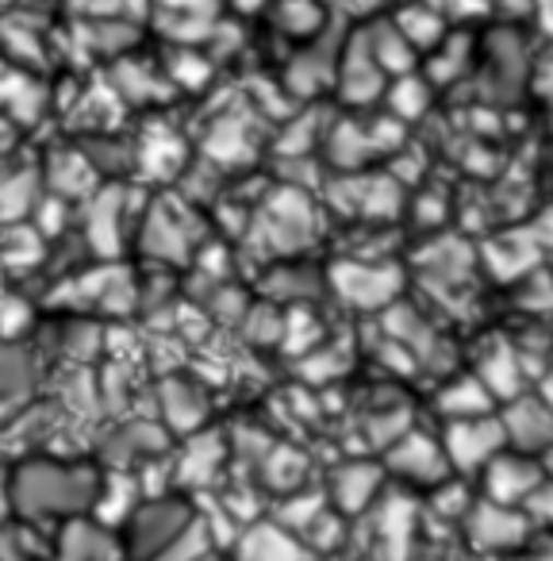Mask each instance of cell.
I'll list each match as a JSON object with an SVG mask.
<instances>
[{"label":"cell","instance_id":"obj_46","mask_svg":"<svg viewBox=\"0 0 553 561\" xmlns=\"http://www.w3.org/2000/svg\"><path fill=\"white\" fill-rule=\"evenodd\" d=\"M12 507V496H9V477H4V469H0V523H4V515H9Z\"/></svg>","mask_w":553,"mask_h":561},{"label":"cell","instance_id":"obj_8","mask_svg":"<svg viewBox=\"0 0 553 561\" xmlns=\"http://www.w3.org/2000/svg\"><path fill=\"white\" fill-rule=\"evenodd\" d=\"M158 408H162L165 431H173V435H193L211 415L204 385L188 381V377H170V381H162V389H158Z\"/></svg>","mask_w":553,"mask_h":561},{"label":"cell","instance_id":"obj_21","mask_svg":"<svg viewBox=\"0 0 553 561\" xmlns=\"http://www.w3.org/2000/svg\"><path fill=\"white\" fill-rule=\"evenodd\" d=\"M492 392L481 385V377H458L438 392V412L450 415V420H469V415H488L492 412Z\"/></svg>","mask_w":553,"mask_h":561},{"label":"cell","instance_id":"obj_39","mask_svg":"<svg viewBox=\"0 0 553 561\" xmlns=\"http://www.w3.org/2000/svg\"><path fill=\"white\" fill-rule=\"evenodd\" d=\"M281 331H285V320L273 308H254L246 320V335L254 343H281Z\"/></svg>","mask_w":553,"mask_h":561},{"label":"cell","instance_id":"obj_7","mask_svg":"<svg viewBox=\"0 0 553 561\" xmlns=\"http://www.w3.org/2000/svg\"><path fill=\"white\" fill-rule=\"evenodd\" d=\"M542 481H545L542 466L534 458H522V454L496 450L484 461V492L496 504H522Z\"/></svg>","mask_w":553,"mask_h":561},{"label":"cell","instance_id":"obj_15","mask_svg":"<svg viewBox=\"0 0 553 561\" xmlns=\"http://www.w3.org/2000/svg\"><path fill=\"white\" fill-rule=\"evenodd\" d=\"M373 527L381 538V553L384 561H407L412 553V535H415V500L389 492L381 500V507L373 512Z\"/></svg>","mask_w":553,"mask_h":561},{"label":"cell","instance_id":"obj_30","mask_svg":"<svg viewBox=\"0 0 553 561\" xmlns=\"http://www.w3.org/2000/svg\"><path fill=\"white\" fill-rule=\"evenodd\" d=\"M327 507V500H323V492H297V496H289L281 507H277V523L281 527H289L292 535H304L308 527L315 523V515Z\"/></svg>","mask_w":553,"mask_h":561},{"label":"cell","instance_id":"obj_19","mask_svg":"<svg viewBox=\"0 0 553 561\" xmlns=\"http://www.w3.org/2000/svg\"><path fill=\"white\" fill-rule=\"evenodd\" d=\"M381 89H384V70L373 62L366 35H361L343 58V93H346V101H354V104H369L381 96Z\"/></svg>","mask_w":553,"mask_h":561},{"label":"cell","instance_id":"obj_20","mask_svg":"<svg viewBox=\"0 0 553 561\" xmlns=\"http://www.w3.org/2000/svg\"><path fill=\"white\" fill-rule=\"evenodd\" d=\"M423 270L430 273L435 285H461L473 270V254L461 239H438L435 247H427L419 254Z\"/></svg>","mask_w":553,"mask_h":561},{"label":"cell","instance_id":"obj_38","mask_svg":"<svg viewBox=\"0 0 553 561\" xmlns=\"http://www.w3.org/2000/svg\"><path fill=\"white\" fill-rule=\"evenodd\" d=\"M377 358H381L384 369H392V374H400V377H412L415 369H419V358H415L404 343H396V339H389V335H384V343L377 346Z\"/></svg>","mask_w":553,"mask_h":561},{"label":"cell","instance_id":"obj_36","mask_svg":"<svg viewBox=\"0 0 553 561\" xmlns=\"http://www.w3.org/2000/svg\"><path fill=\"white\" fill-rule=\"evenodd\" d=\"M369 154H373V142H369V135L361 131L358 124H338V131H335V162L361 165Z\"/></svg>","mask_w":553,"mask_h":561},{"label":"cell","instance_id":"obj_37","mask_svg":"<svg viewBox=\"0 0 553 561\" xmlns=\"http://www.w3.org/2000/svg\"><path fill=\"white\" fill-rule=\"evenodd\" d=\"M281 24L289 27L292 35H312L315 27L323 24V12H320L315 0H285Z\"/></svg>","mask_w":553,"mask_h":561},{"label":"cell","instance_id":"obj_31","mask_svg":"<svg viewBox=\"0 0 553 561\" xmlns=\"http://www.w3.org/2000/svg\"><path fill=\"white\" fill-rule=\"evenodd\" d=\"M208 550H211L208 527H204V519H196V515H193V523H188V527L181 530V535L173 538V542L165 546V550L158 553L154 561H200Z\"/></svg>","mask_w":553,"mask_h":561},{"label":"cell","instance_id":"obj_32","mask_svg":"<svg viewBox=\"0 0 553 561\" xmlns=\"http://www.w3.org/2000/svg\"><path fill=\"white\" fill-rule=\"evenodd\" d=\"M534 257H538L534 242H522V239L496 242V247H488L492 273H496V277H504V280L515 277V273H522V270H530V265H534Z\"/></svg>","mask_w":553,"mask_h":561},{"label":"cell","instance_id":"obj_11","mask_svg":"<svg viewBox=\"0 0 553 561\" xmlns=\"http://www.w3.org/2000/svg\"><path fill=\"white\" fill-rule=\"evenodd\" d=\"M58 561H124V546L101 519L70 515L58 535Z\"/></svg>","mask_w":553,"mask_h":561},{"label":"cell","instance_id":"obj_27","mask_svg":"<svg viewBox=\"0 0 553 561\" xmlns=\"http://www.w3.org/2000/svg\"><path fill=\"white\" fill-rule=\"evenodd\" d=\"M396 27L415 50H427V47H438V43H442V16L430 9H404L396 20Z\"/></svg>","mask_w":553,"mask_h":561},{"label":"cell","instance_id":"obj_18","mask_svg":"<svg viewBox=\"0 0 553 561\" xmlns=\"http://www.w3.org/2000/svg\"><path fill=\"white\" fill-rule=\"evenodd\" d=\"M384 335L404 343L407 351H412L419 362H427V366H430V358H442L446 354L435 335V328H430L412 305H389V312H384Z\"/></svg>","mask_w":553,"mask_h":561},{"label":"cell","instance_id":"obj_49","mask_svg":"<svg viewBox=\"0 0 553 561\" xmlns=\"http://www.w3.org/2000/svg\"><path fill=\"white\" fill-rule=\"evenodd\" d=\"M350 4H354V9H373L377 0H350Z\"/></svg>","mask_w":553,"mask_h":561},{"label":"cell","instance_id":"obj_35","mask_svg":"<svg viewBox=\"0 0 553 561\" xmlns=\"http://www.w3.org/2000/svg\"><path fill=\"white\" fill-rule=\"evenodd\" d=\"M473 507V496L461 481H438L430 492V512L442 519H465V512Z\"/></svg>","mask_w":553,"mask_h":561},{"label":"cell","instance_id":"obj_13","mask_svg":"<svg viewBox=\"0 0 553 561\" xmlns=\"http://www.w3.org/2000/svg\"><path fill=\"white\" fill-rule=\"evenodd\" d=\"M234 558L239 561H308V550L300 538L281 523H250L234 542Z\"/></svg>","mask_w":553,"mask_h":561},{"label":"cell","instance_id":"obj_14","mask_svg":"<svg viewBox=\"0 0 553 561\" xmlns=\"http://www.w3.org/2000/svg\"><path fill=\"white\" fill-rule=\"evenodd\" d=\"M312 208L300 193H281L269 204V216H265V234H269V247L289 254V250L304 247L312 239Z\"/></svg>","mask_w":553,"mask_h":561},{"label":"cell","instance_id":"obj_16","mask_svg":"<svg viewBox=\"0 0 553 561\" xmlns=\"http://www.w3.org/2000/svg\"><path fill=\"white\" fill-rule=\"evenodd\" d=\"M384 469L373 461H346L331 473V500L343 515H361L377 500Z\"/></svg>","mask_w":553,"mask_h":561},{"label":"cell","instance_id":"obj_6","mask_svg":"<svg viewBox=\"0 0 553 561\" xmlns=\"http://www.w3.org/2000/svg\"><path fill=\"white\" fill-rule=\"evenodd\" d=\"M465 530L476 550H484V553L511 550V546H519L522 538H527L530 519L522 512H511V504L484 500V504H473L465 512Z\"/></svg>","mask_w":553,"mask_h":561},{"label":"cell","instance_id":"obj_47","mask_svg":"<svg viewBox=\"0 0 553 561\" xmlns=\"http://www.w3.org/2000/svg\"><path fill=\"white\" fill-rule=\"evenodd\" d=\"M538 400H542V404L553 412V374H542V397H538Z\"/></svg>","mask_w":553,"mask_h":561},{"label":"cell","instance_id":"obj_42","mask_svg":"<svg viewBox=\"0 0 553 561\" xmlns=\"http://www.w3.org/2000/svg\"><path fill=\"white\" fill-rule=\"evenodd\" d=\"M527 519H538V523H553V481H542L527 500Z\"/></svg>","mask_w":553,"mask_h":561},{"label":"cell","instance_id":"obj_40","mask_svg":"<svg viewBox=\"0 0 553 561\" xmlns=\"http://www.w3.org/2000/svg\"><path fill=\"white\" fill-rule=\"evenodd\" d=\"M304 535H308V542H312V546H320V550H331V546L343 542V519H338L335 512H327V507H323Z\"/></svg>","mask_w":553,"mask_h":561},{"label":"cell","instance_id":"obj_43","mask_svg":"<svg viewBox=\"0 0 553 561\" xmlns=\"http://www.w3.org/2000/svg\"><path fill=\"white\" fill-rule=\"evenodd\" d=\"M234 446H239L246 458H254V461H262L265 458V450H269V438L262 435V431H234Z\"/></svg>","mask_w":553,"mask_h":561},{"label":"cell","instance_id":"obj_12","mask_svg":"<svg viewBox=\"0 0 553 561\" xmlns=\"http://www.w3.org/2000/svg\"><path fill=\"white\" fill-rule=\"evenodd\" d=\"M504 423L507 443H515L519 450H545L553 443V412L538 397H515L507 400V412L499 415Z\"/></svg>","mask_w":553,"mask_h":561},{"label":"cell","instance_id":"obj_48","mask_svg":"<svg viewBox=\"0 0 553 561\" xmlns=\"http://www.w3.org/2000/svg\"><path fill=\"white\" fill-rule=\"evenodd\" d=\"M538 466H542V473H545V477H553V443L542 450V461H538Z\"/></svg>","mask_w":553,"mask_h":561},{"label":"cell","instance_id":"obj_17","mask_svg":"<svg viewBox=\"0 0 553 561\" xmlns=\"http://www.w3.org/2000/svg\"><path fill=\"white\" fill-rule=\"evenodd\" d=\"M476 377H481V385L492 392V400H515L522 392V381H527V374H522V366H519V351H515L511 343H504V339H496V343L481 354Z\"/></svg>","mask_w":553,"mask_h":561},{"label":"cell","instance_id":"obj_41","mask_svg":"<svg viewBox=\"0 0 553 561\" xmlns=\"http://www.w3.org/2000/svg\"><path fill=\"white\" fill-rule=\"evenodd\" d=\"M369 142H373V150H389V147H400L404 142V119L400 116H381L369 124Z\"/></svg>","mask_w":553,"mask_h":561},{"label":"cell","instance_id":"obj_2","mask_svg":"<svg viewBox=\"0 0 553 561\" xmlns=\"http://www.w3.org/2000/svg\"><path fill=\"white\" fill-rule=\"evenodd\" d=\"M193 523V512H188L185 500L177 496H150L139 500L135 512L127 515V558L131 561H154L181 530Z\"/></svg>","mask_w":553,"mask_h":561},{"label":"cell","instance_id":"obj_51","mask_svg":"<svg viewBox=\"0 0 553 561\" xmlns=\"http://www.w3.org/2000/svg\"><path fill=\"white\" fill-rule=\"evenodd\" d=\"M550 561H553V558H550Z\"/></svg>","mask_w":553,"mask_h":561},{"label":"cell","instance_id":"obj_26","mask_svg":"<svg viewBox=\"0 0 553 561\" xmlns=\"http://www.w3.org/2000/svg\"><path fill=\"white\" fill-rule=\"evenodd\" d=\"M35 385V362L27 351L16 346H0V400L27 397Z\"/></svg>","mask_w":553,"mask_h":561},{"label":"cell","instance_id":"obj_4","mask_svg":"<svg viewBox=\"0 0 553 561\" xmlns=\"http://www.w3.org/2000/svg\"><path fill=\"white\" fill-rule=\"evenodd\" d=\"M507 435H504V423L492 420L488 415H469V420H450L446 423V435H442V450L450 469H481L484 461L492 458L496 450H504Z\"/></svg>","mask_w":553,"mask_h":561},{"label":"cell","instance_id":"obj_50","mask_svg":"<svg viewBox=\"0 0 553 561\" xmlns=\"http://www.w3.org/2000/svg\"><path fill=\"white\" fill-rule=\"evenodd\" d=\"M545 85H553V62H550V70H545Z\"/></svg>","mask_w":553,"mask_h":561},{"label":"cell","instance_id":"obj_3","mask_svg":"<svg viewBox=\"0 0 553 561\" xmlns=\"http://www.w3.org/2000/svg\"><path fill=\"white\" fill-rule=\"evenodd\" d=\"M331 285L343 297V305L358 308V312H377L400 297L404 273L389 262H338L331 270Z\"/></svg>","mask_w":553,"mask_h":561},{"label":"cell","instance_id":"obj_34","mask_svg":"<svg viewBox=\"0 0 553 561\" xmlns=\"http://www.w3.org/2000/svg\"><path fill=\"white\" fill-rule=\"evenodd\" d=\"M323 339V328L315 316H308L304 308H297V312L285 320V331H281V343L289 346L292 354H304V351H315Z\"/></svg>","mask_w":553,"mask_h":561},{"label":"cell","instance_id":"obj_33","mask_svg":"<svg viewBox=\"0 0 553 561\" xmlns=\"http://www.w3.org/2000/svg\"><path fill=\"white\" fill-rule=\"evenodd\" d=\"M350 369V351H338V346H327V351H308V358L300 362V377L308 381H335Z\"/></svg>","mask_w":553,"mask_h":561},{"label":"cell","instance_id":"obj_45","mask_svg":"<svg viewBox=\"0 0 553 561\" xmlns=\"http://www.w3.org/2000/svg\"><path fill=\"white\" fill-rule=\"evenodd\" d=\"M484 9H488L484 0H453V12H461V16H481Z\"/></svg>","mask_w":553,"mask_h":561},{"label":"cell","instance_id":"obj_28","mask_svg":"<svg viewBox=\"0 0 553 561\" xmlns=\"http://www.w3.org/2000/svg\"><path fill=\"white\" fill-rule=\"evenodd\" d=\"M412 431V412L407 408H389V412H369L366 415V438L369 446H377V450H389L392 443H396L400 435H407Z\"/></svg>","mask_w":553,"mask_h":561},{"label":"cell","instance_id":"obj_1","mask_svg":"<svg viewBox=\"0 0 553 561\" xmlns=\"http://www.w3.org/2000/svg\"><path fill=\"white\" fill-rule=\"evenodd\" d=\"M96 492H101V473H96L93 466H73V461L35 458V461H24V466L9 477L12 507H16L27 523L85 515L89 507H93Z\"/></svg>","mask_w":553,"mask_h":561},{"label":"cell","instance_id":"obj_10","mask_svg":"<svg viewBox=\"0 0 553 561\" xmlns=\"http://www.w3.org/2000/svg\"><path fill=\"white\" fill-rule=\"evenodd\" d=\"M185 438H188L185 450L173 461V477H177V484H185V489H204V484L216 481V473L223 469L227 438L219 435V431H204V427Z\"/></svg>","mask_w":553,"mask_h":561},{"label":"cell","instance_id":"obj_5","mask_svg":"<svg viewBox=\"0 0 553 561\" xmlns=\"http://www.w3.org/2000/svg\"><path fill=\"white\" fill-rule=\"evenodd\" d=\"M384 461H389L392 473L407 477V481L415 484H438L446 481V473H450V461H446V450L438 438L423 435V431H407V435H400L396 443L384 450Z\"/></svg>","mask_w":553,"mask_h":561},{"label":"cell","instance_id":"obj_24","mask_svg":"<svg viewBox=\"0 0 553 561\" xmlns=\"http://www.w3.org/2000/svg\"><path fill=\"white\" fill-rule=\"evenodd\" d=\"M257 466H262L265 484H269V489H281V492H297L308 473V458L300 450H292V446H269Z\"/></svg>","mask_w":553,"mask_h":561},{"label":"cell","instance_id":"obj_29","mask_svg":"<svg viewBox=\"0 0 553 561\" xmlns=\"http://www.w3.org/2000/svg\"><path fill=\"white\" fill-rule=\"evenodd\" d=\"M427 104H430L427 81L412 78V73H400V81L389 89V108H392V116H400V119L423 116V112H427Z\"/></svg>","mask_w":553,"mask_h":561},{"label":"cell","instance_id":"obj_23","mask_svg":"<svg viewBox=\"0 0 553 561\" xmlns=\"http://www.w3.org/2000/svg\"><path fill=\"white\" fill-rule=\"evenodd\" d=\"M369 55L384 73H412L415 66V47L400 35L396 24H377L373 35H366Z\"/></svg>","mask_w":553,"mask_h":561},{"label":"cell","instance_id":"obj_22","mask_svg":"<svg viewBox=\"0 0 553 561\" xmlns=\"http://www.w3.org/2000/svg\"><path fill=\"white\" fill-rule=\"evenodd\" d=\"M139 500H142L139 481H131V477H112L108 484H101V492H96L89 512H96V519H101L104 527H119V523H127V515L135 512Z\"/></svg>","mask_w":553,"mask_h":561},{"label":"cell","instance_id":"obj_44","mask_svg":"<svg viewBox=\"0 0 553 561\" xmlns=\"http://www.w3.org/2000/svg\"><path fill=\"white\" fill-rule=\"evenodd\" d=\"M419 219L423 224H438V219H442V201H423V208H419Z\"/></svg>","mask_w":553,"mask_h":561},{"label":"cell","instance_id":"obj_25","mask_svg":"<svg viewBox=\"0 0 553 561\" xmlns=\"http://www.w3.org/2000/svg\"><path fill=\"white\" fill-rule=\"evenodd\" d=\"M400 201H404V193H400V185L392 178H373V181L366 178V181H358V188H354V208L369 219L396 216Z\"/></svg>","mask_w":553,"mask_h":561},{"label":"cell","instance_id":"obj_9","mask_svg":"<svg viewBox=\"0 0 553 561\" xmlns=\"http://www.w3.org/2000/svg\"><path fill=\"white\" fill-rule=\"evenodd\" d=\"M165 443H170L165 427H158L150 420H131L104 438V461L116 469H131L139 461H158L165 454Z\"/></svg>","mask_w":553,"mask_h":561}]
</instances>
